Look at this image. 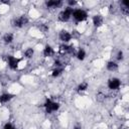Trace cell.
I'll return each instance as SVG.
<instances>
[{
    "label": "cell",
    "instance_id": "cell-1",
    "mask_svg": "<svg viewBox=\"0 0 129 129\" xmlns=\"http://www.w3.org/2000/svg\"><path fill=\"white\" fill-rule=\"evenodd\" d=\"M43 107L45 108L46 113H52L59 109V104L57 102H53L50 99H46L43 104Z\"/></svg>",
    "mask_w": 129,
    "mask_h": 129
},
{
    "label": "cell",
    "instance_id": "cell-2",
    "mask_svg": "<svg viewBox=\"0 0 129 129\" xmlns=\"http://www.w3.org/2000/svg\"><path fill=\"white\" fill-rule=\"evenodd\" d=\"M72 16L76 21L82 22V21H85L88 18V13L84 9H76V10L73 11Z\"/></svg>",
    "mask_w": 129,
    "mask_h": 129
},
{
    "label": "cell",
    "instance_id": "cell-3",
    "mask_svg": "<svg viewBox=\"0 0 129 129\" xmlns=\"http://www.w3.org/2000/svg\"><path fill=\"white\" fill-rule=\"evenodd\" d=\"M73 8L72 7H68L66 9H63L59 14H58V20L61 22H67L71 19L72 14H73Z\"/></svg>",
    "mask_w": 129,
    "mask_h": 129
},
{
    "label": "cell",
    "instance_id": "cell-4",
    "mask_svg": "<svg viewBox=\"0 0 129 129\" xmlns=\"http://www.w3.org/2000/svg\"><path fill=\"white\" fill-rule=\"evenodd\" d=\"M27 23H28V18L26 15H21L12 20V26L17 27V28H21V27L25 26Z\"/></svg>",
    "mask_w": 129,
    "mask_h": 129
},
{
    "label": "cell",
    "instance_id": "cell-5",
    "mask_svg": "<svg viewBox=\"0 0 129 129\" xmlns=\"http://www.w3.org/2000/svg\"><path fill=\"white\" fill-rule=\"evenodd\" d=\"M121 86V81L118 78H111L108 81V88L110 90H118Z\"/></svg>",
    "mask_w": 129,
    "mask_h": 129
},
{
    "label": "cell",
    "instance_id": "cell-6",
    "mask_svg": "<svg viewBox=\"0 0 129 129\" xmlns=\"http://www.w3.org/2000/svg\"><path fill=\"white\" fill-rule=\"evenodd\" d=\"M19 59L14 57L13 55H8L7 56V62H8V67L11 69V70H16L18 68V64H19Z\"/></svg>",
    "mask_w": 129,
    "mask_h": 129
},
{
    "label": "cell",
    "instance_id": "cell-7",
    "mask_svg": "<svg viewBox=\"0 0 129 129\" xmlns=\"http://www.w3.org/2000/svg\"><path fill=\"white\" fill-rule=\"evenodd\" d=\"M58 38H59L60 41L66 43V42H69L72 39V34L67 30H60V32L58 33Z\"/></svg>",
    "mask_w": 129,
    "mask_h": 129
},
{
    "label": "cell",
    "instance_id": "cell-8",
    "mask_svg": "<svg viewBox=\"0 0 129 129\" xmlns=\"http://www.w3.org/2000/svg\"><path fill=\"white\" fill-rule=\"evenodd\" d=\"M62 5V1L60 0H48L45 2V6L47 8L53 9V8H58Z\"/></svg>",
    "mask_w": 129,
    "mask_h": 129
},
{
    "label": "cell",
    "instance_id": "cell-9",
    "mask_svg": "<svg viewBox=\"0 0 129 129\" xmlns=\"http://www.w3.org/2000/svg\"><path fill=\"white\" fill-rule=\"evenodd\" d=\"M92 20H93V24H94V26L99 27V26H101V25L103 24L104 18H103L102 15H100V14H96V15L93 16V19H92Z\"/></svg>",
    "mask_w": 129,
    "mask_h": 129
},
{
    "label": "cell",
    "instance_id": "cell-10",
    "mask_svg": "<svg viewBox=\"0 0 129 129\" xmlns=\"http://www.w3.org/2000/svg\"><path fill=\"white\" fill-rule=\"evenodd\" d=\"M43 55L45 57H48V56H51L54 54V49L50 46V45H45L44 48H43V51H42Z\"/></svg>",
    "mask_w": 129,
    "mask_h": 129
},
{
    "label": "cell",
    "instance_id": "cell-11",
    "mask_svg": "<svg viewBox=\"0 0 129 129\" xmlns=\"http://www.w3.org/2000/svg\"><path fill=\"white\" fill-rule=\"evenodd\" d=\"M13 97H14V95H12V94L4 93V94H2V95L0 96V102H1V103H7V102H9L11 99H13Z\"/></svg>",
    "mask_w": 129,
    "mask_h": 129
},
{
    "label": "cell",
    "instance_id": "cell-12",
    "mask_svg": "<svg viewBox=\"0 0 129 129\" xmlns=\"http://www.w3.org/2000/svg\"><path fill=\"white\" fill-rule=\"evenodd\" d=\"M106 67H107V70L110 71V72H115V71L118 70V64H117V62H115V61H113V60L108 61Z\"/></svg>",
    "mask_w": 129,
    "mask_h": 129
},
{
    "label": "cell",
    "instance_id": "cell-13",
    "mask_svg": "<svg viewBox=\"0 0 129 129\" xmlns=\"http://www.w3.org/2000/svg\"><path fill=\"white\" fill-rule=\"evenodd\" d=\"M3 41H4V43H6V44H8V43H11L12 41H13V39H14V36H13V34L12 33H5L4 35H3Z\"/></svg>",
    "mask_w": 129,
    "mask_h": 129
},
{
    "label": "cell",
    "instance_id": "cell-14",
    "mask_svg": "<svg viewBox=\"0 0 129 129\" xmlns=\"http://www.w3.org/2000/svg\"><path fill=\"white\" fill-rule=\"evenodd\" d=\"M60 50L64 53H73L74 52V47L71 46V45L62 44V45H60Z\"/></svg>",
    "mask_w": 129,
    "mask_h": 129
},
{
    "label": "cell",
    "instance_id": "cell-15",
    "mask_svg": "<svg viewBox=\"0 0 129 129\" xmlns=\"http://www.w3.org/2000/svg\"><path fill=\"white\" fill-rule=\"evenodd\" d=\"M76 56H77V58H78L79 60H84L85 57H86V51H85V49L80 48V49L77 51Z\"/></svg>",
    "mask_w": 129,
    "mask_h": 129
},
{
    "label": "cell",
    "instance_id": "cell-16",
    "mask_svg": "<svg viewBox=\"0 0 129 129\" xmlns=\"http://www.w3.org/2000/svg\"><path fill=\"white\" fill-rule=\"evenodd\" d=\"M62 71H63V68H55V69L52 71L51 76H52L53 78H56V77H58V76H60V75H61Z\"/></svg>",
    "mask_w": 129,
    "mask_h": 129
},
{
    "label": "cell",
    "instance_id": "cell-17",
    "mask_svg": "<svg viewBox=\"0 0 129 129\" xmlns=\"http://www.w3.org/2000/svg\"><path fill=\"white\" fill-rule=\"evenodd\" d=\"M33 54H34V49H33V48H31V47H28V48L24 51V55H25V57H27V58L32 57V56H33Z\"/></svg>",
    "mask_w": 129,
    "mask_h": 129
},
{
    "label": "cell",
    "instance_id": "cell-18",
    "mask_svg": "<svg viewBox=\"0 0 129 129\" xmlns=\"http://www.w3.org/2000/svg\"><path fill=\"white\" fill-rule=\"evenodd\" d=\"M88 87H89L88 83H87V82H83V83H81V84L78 86V91H79V92H84V91H86V90L88 89Z\"/></svg>",
    "mask_w": 129,
    "mask_h": 129
},
{
    "label": "cell",
    "instance_id": "cell-19",
    "mask_svg": "<svg viewBox=\"0 0 129 129\" xmlns=\"http://www.w3.org/2000/svg\"><path fill=\"white\" fill-rule=\"evenodd\" d=\"M3 129H17L13 124L11 123H6L4 126H3Z\"/></svg>",
    "mask_w": 129,
    "mask_h": 129
},
{
    "label": "cell",
    "instance_id": "cell-20",
    "mask_svg": "<svg viewBox=\"0 0 129 129\" xmlns=\"http://www.w3.org/2000/svg\"><path fill=\"white\" fill-rule=\"evenodd\" d=\"M123 58H124V53H123L122 50H119L118 53H117V59L118 60H122Z\"/></svg>",
    "mask_w": 129,
    "mask_h": 129
},
{
    "label": "cell",
    "instance_id": "cell-21",
    "mask_svg": "<svg viewBox=\"0 0 129 129\" xmlns=\"http://www.w3.org/2000/svg\"><path fill=\"white\" fill-rule=\"evenodd\" d=\"M38 28H39L42 32H45V31H47V30H48V26H47V25H45V24H41Z\"/></svg>",
    "mask_w": 129,
    "mask_h": 129
},
{
    "label": "cell",
    "instance_id": "cell-22",
    "mask_svg": "<svg viewBox=\"0 0 129 129\" xmlns=\"http://www.w3.org/2000/svg\"><path fill=\"white\" fill-rule=\"evenodd\" d=\"M68 4H69V7H72V6H74V5L77 4V1H75V0H69L68 1Z\"/></svg>",
    "mask_w": 129,
    "mask_h": 129
},
{
    "label": "cell",
    "instance_id": "cell-23",
    "mask_svg": "<svg viewBox=\"0 0 129 129\" xmlns=\"http://www.w3.org/2000/svg\"><path fill=\"white\" fill-rule=\"evenodd\" d=\"M74 129H82V125H81V123H76L75 125H74Z\"/></svg>",
    "mask_w": 129,
    "mask_h": 129
},
{
    "label": "cell",
    "instance_id": "cell-24",
    "mask_svg": "<svg viewBox=\"0 0 129 129\" xmlns=\"http://www.w3.org/2000/svg\"><path fill=\"white\" fill-rule=\"evenodd\" d=\"M124 129H127V128H124Z\"/></svg>",
    "mask_w": 129,
    "mask_h": 129
}]
</instances>
